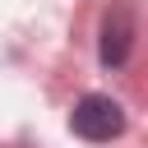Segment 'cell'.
I'll return each instance as SVG.
<instances>
[{"instance_id":"6da1fadb","label":"cell","mask_w":148,"mask_h":148,"mask_svg":"<svg viewBox=\"0 0 148 148\" xmlns=\"http://www.w3.org/2000/svg\"><path fill=\"white\" fill-rule=\"evenodd\" d=\"M69 125H74V134H83V139L102 143V139H116V134L125 130V111H120V102H116V97L88 92V97H79V106H74Z\"/></svg>"},{"instance_id":"7a4b0ae2","label":"cell","mask_w":148,"mask_h":148,"mask_svg":"<svg viewBox=\"0 0 148 148\" xmlns=\"http://www.w3.org/2000/svg\"><path fill=\"white\" fill-rule=\"evenodd\" d=\"M130 46H134V18L125 5H116L102 23V65H125Z\"/></svg>"}]
</instances>
